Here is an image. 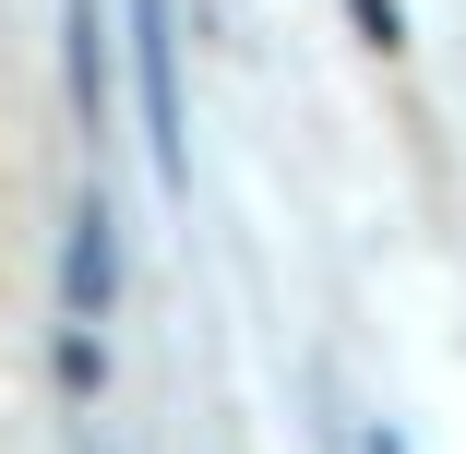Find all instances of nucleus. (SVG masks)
Returning a JSON list of instances; mask_svg holds the SVG:
<instances>
[{"instance_id": "f257e3e1", "label": "nucleus", "mask_w": 466, "mask_h": 454, "mask_svg": "<svg viewBox=\"0 0 466 454\" xmlns=\"http://www.w3.org/2000/svg\"><path fill=\"white\" fill-rule=\"evenodd\" d=\"M108 288H120V227H108V204H84V216H72V251H60V299H72V323H96Z\"/></svg>"}, {"instance_id": "f03ea898", "label": "nucleus", "mask_w": 466, "mask_h": 454, "mask_svg": "<svg viewBox=\"0 0 466 454\" xmlns=\"http://www.w3.org/2000/svg\"><path fill=\"white\" fill-rule=\"evenodd\" d=\"M72 96H84V120L108 108V48H96V0H72Z\"/></svg>"}, {"instance_id": "7ed1b4c3", "label": "nucleus", "mask_w": 466, "mask_h": 454, "mask_svg": "<svg viewBox=\"0 0 466 454\" xmlns=\"http://www.w3.org/2000/svg\"><path fill=\"white\" fill-rule=\"evenodd\" d=\"M370 454H395V442H370Z\"/></svg>"}]
</instances>
